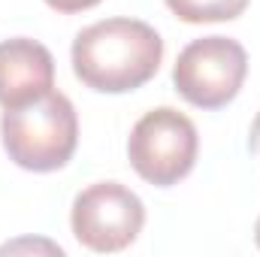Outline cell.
Returning a JSON list of instances; mask_svg holds the SVG:
<instances>
[{"label": "cell", "mask_w": 260, "mask_h": 257, "mask_svg": "<svg viewBox=\"0 0 260 257\" xmlns=\"http://www.w3.org/2000/svg\"><path fill=\"white\" fill-rule=\"evenodd\" d=\"M70 58L82 85L103 94H127L160 70L164 40L139 18H106L76 34Z\"/></svg>", "instance_id": "cell-1"}, {"label": "cell", "mask_w": 260, "mask_h": 257, "mask_svg": "<svg viewBox=\"0 0 260 257\" xmlns=\"http://www.w3.org/2000/svg\"><path fill=\"white\" fill-rule=\"evenodd\" d=\"M0 139L9 160L30 173H52L70 164L79 142V118L61 91H49L24 106L6 109Z\"/></svg>", "instance_id": "cell-2"}, {"label": "cell", "mask_w": 260, "mask_h": 257, "mask_svg": "<svg viewBox=\"0 0 260 257\" xmlns=\"http://www.w3.org/2000/svg\"><path fill=\"white\" fill-rule=\"evenodd\" d=\"M197 151L200 136L194 121L173 106H157L145 112L133 124L127 139L130 167L139 179L157 188L179 185L194 170Z\"/></svg>", "instance_id": "cell-3"}, {"label": "cell", "mask_w": 260, "mask_h": 257, "mask_svg": "<svg viewBox=\"0 0 260 257\" xmlns=\"http://www.w3.org/2000/svg\"><path fill=\"white\" fill-rule=\"evenodd\" d=\"M248 76V55L230 37H203L188 43L173 67L176 91L200 109L227 106Z\"/></svg>", "instance_id": "cell-4"}, {"label": "cell", "mask_w": 260, "mask_h": 257, "mask_svg": "<svg viewBox=\"0 0 260 257\" xmlns=\"http://www.w3.org/2000/svg\"><path fill=\"white\" fill-rule=\"evenodd\" d=\"M142 224H145V206L121 182L88 185L85 191L76 194L70 209L73 236L97 254L124 251L136 242Z\"/></svg>", "instance_id": "cell-5"}, {"label": "cell", "mask_w": 260, "mask_h": 257, "mask_svg": "<svg viewBox=\"0 0 260 257\" xmlns=\"http://www.w3.org/2000/svg\"><path fill=\"white\" fill-rule=\"evenodd\" d=\"M55 88V58L52 52L30 40L12 37L0 43V106H24Z\"/></svg>", "instance_id": "cell-6"}, {"label": "cell", "mask_w": 260, "mask_h": 257, "mask_svg": "<svg viewBox=\"0 0 260 257\" xmlns=\"http://www.w3.org/2000/svg\"><path fill=\"white\" fill-rule=\"evenodd\" d=\"M167 6L188 24L233 21L245 12L248 0H167Z\"/></svg>", "instance_id": "cell-7"}, {"label": "cell", "mask_w": 260, "mask_h": 257, "mask_svg": "<svg viewBox=\"0 0 260 257\" xmlns=\"http://www.w3.org/2000/svg\"><path fill=\"white\" fill-rule=\"evenodd\" d=\"M55 12H64V15H70V12H82V9H91V6H97L100 0H46Z\"/></svg>", "instance_id": "cell-8"}, {"label": "cell", "mask_w": 260, "mask_h": 257, "mask_svg": "<svg viewBox=\"0 0 260 257\" xmlns=\"http://www.w3.org/2000/svg\"><path fill=\"white\" fill-rule=\"evenodd\" d=\"M248 148L260 154V112L254 115V121H251V130H248Z\"/></svg>", "instance_id": "cell-9"}, {"label": "cell", "mask_w": 260, "mask_h": 257, "mask_svg": "<svg viewBox=\"0 0 260 257\" xmlns=\"http://www.w3.org/2000/svg\"><path fill=\"white\" fill-rule=\"evenodd\" d=\"M254 242H257V248H260V218H257V224H254Z\"/></svg>", "instance_id": "cell-10"}]
</instances>
